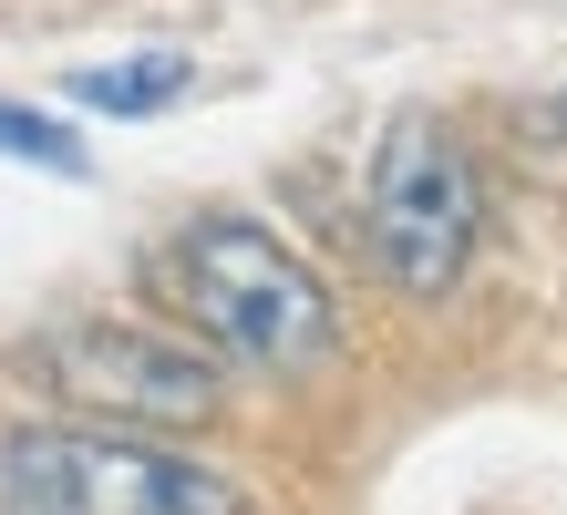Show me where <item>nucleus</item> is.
<instances>
[{
  "label": "nucleus",
  "mask_w": 567,
  "mask_h": 515,
  "mask_svg": "<svg viewBox=\"0 0 567 515\" xmlns=\"http://www.w3.org/2000/svg\"><path fill=\"white\" fill-rule=\"evenodd\" d=\"M372 258L403 299H444L475 258V227H485V186H475V155L454 145L433 114H403L372 145Z\"/></svg>",
  "instance_id": "obj_3"
},
{
  "label": "nucleus",
  "mask_w": 567,
  "mask_h": 515,
  "mask_svg": "<svg viewBox=\"0 0 567 515\" xmlns=\"http://www.w3.org/2000/svg\"><path fill=\"white\" fill-rule=\"evenodd\" d=\"M0 515H248V495L135 423H21L0 443Z\"/></svg>",
  "instance_id": "obj_2"
},
{
  "label": "nucleus",
  "mask_w": 567,
  "mask_h": 515,
  "mask_svg": "<svg viewBox=\"0 0 567 515\" xmlns=\"http://www.w3.org/2000/svg\"><path fill=\"white\" fill-rule=\"evenodd\" d=\"M0 155L52 165V176H83V145H73V134H62L52 114H21V103H0Z\"/></svg>",
  "instance_id": "obj_6"
},
{
  "label": "nucleus",
  "mask_w": 567,
  "mask_h": 515,
  "mask_svg": "<svg viewBox=\"0 0 567 515\" xmlns=\"http://www.w3.org/2000/svg\"><path fill=\"white\" fill-rule=\"evenodd\" d=\"M176 289H186V320L269 382H310L341 351V309H330L320 268L279 248L258 217H196L176 237Z\"/></svg>",
  "instance_id": "obj_1"
},
{
  "label": "nucleus",
  "mask_w": 567,
  "mask_h": 515,
  "mask_svg": "<svg viewBox=\"0 0 567 515\" xmlns=\"http://www.w3.org/2000/svg\"><path fill=\"white\" fill-rule=\"evenodd\" d=\"M196 73H186V52H145V62H104V73H83L73 93L93 103V114H155V103H176Z\"/></svg>",
  "instance_id": "obj_5"
},
{
  "label": "nucleus",
  "mask_w": 567,
  "mask_h": 515,
  "mask_svg": "<svg viewBox=\"0 0 567 515\" xmlns=\"http://www.w3.org/2000/svg\"><path fill=\"white\" fill-rule=\"evenodd\" d=\"M31 371L42 392H62L93 423H135V433H196L227 412V382L207 351L165 340L145 320H62L31 340Z\"/></svg>",
  "instance_id": "obj_4"
}]
</instances>
